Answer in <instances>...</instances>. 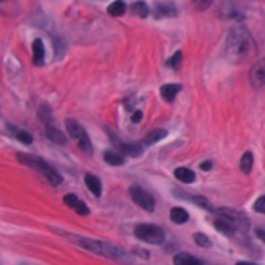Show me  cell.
Masks as SVG:
<instances>
[{"label": "cell", "mask_w": 265, "mask_h": 265, "mask_svg": "<svg viewBox=\"0 0 265 265\" xmlns=\"http://www.w3.org/2000/svg\"><path fill=\"white\" fill-rule=\"evenodd\" d=\"M256 53V45L251 33H249L244 25H235L231 27L227 40H225V54L231 61L235 63H242L249 60Z\"/></svg>", "instance_id": "cell-1"}, {"label": "cell", "mask_w": 265, "mask_h": 265, "mask_svg": "<svg viewBox=\"0 0 265 265\" xmlns=\"http://www.w3.org/2000/svg\"><path fill=\"white\" fill-rule=\"evenodd\" d=\"M74 242L80 244L83 249H87L90 253L101 254V256H105V258L118 260V262H124V264H130V262H132L130 254H126L121 247L112 245V244H108V242L90 240V238H74Z\"/></svg>", "instance_id": "cell-2"}, {"label": "cell", "mask_w": 265, "mask_h": 265, "mask_svg": "<svg viewBox=\"0 0 265 265\" xmlns=\"http://www.w3.org/2000/svg\"><path fill=\"white\" fill-rule=\"evenodd\" d=\"M18 161H22L24 164L27 166H33V168H36V170H40L43 175L47 177V181L51 184H54V186H58V184H61V175H60L58 171L54 170L53 166L49 164V163H45L43 159H38V157H35V155H25V153H18Z\"/></svg>", "instance_id": "cell-3"}, {"label": "cell", "mask_w": 265, "mask_h": 265, "mask_svg": "<svg viewBox=\"0 0 265 265\" xmlns=\"http://www.w3.org/2000/svg\"><path fill=\"white\" fill-rule=\"evenodd\" d=\"M136 236L148 244H163L166 238L164 231L161 229L159 225L153 224H139L136 227Z\"/></svg>", "instance_id": "cell-4"}, {"label": "cell", "mask_w": 265, "mask_h": 265, "mask_svg": "<svg viewBox=\"0 0 265 265\" xmlns=\"http://www.w3.org/2000/svg\"><path fill=\"white\" fill-rule=\"evenodd\" d=\"M67 130H69V136L74 137L85 153H92V144H90V139H88L87 132L83 128L82 124L78 123L76 119H67Z\"/></svg>", "instance_id": "cell-5"}, {"label": "cell", "mask_w": 265, "mask_h": 265, "mask_svg": "<svg viewBox=\"0 0 265 265\" xmlns=\"http://www.w3.org/2000/svg\"><path fill=\"white\" fill-rule=\"evenodd\" d=\"M130 197H132V201L136 202L137 206H141L144 211L152 213L153 209H155V199H153L148 191H144V189L132 188V189H130Z\"/></svg>", "instance_id": "cell-6"}, {"label": "cell", "mask_w": 265, "mask_h": 265, "mask_svg": "<svg viewBox=\"0 0 265 265\" xmlns=\"http://www.w3.org/2000/svg\"><path fill=\"white\" fill-rule=\"evenodd\" d=\"M63 202H65V204H67L69 207H71V209H74V211H76L78 215H82V217L88 215L87 204H85V202H82V201H78L76 195H72V193L65 195V197H63Z\"/></svg>", "instance_id": "cell-7"}, {"label": "cell", "mask_w": 265, "mask_h": 265, "mask_svg": "<svg viewBox=\"0 0 265 265\" xmlns=\"http://www.w3.org/2000/svg\"><path fill=\"white\" fill-rule=\"evenodd\" d=\"M251 82H253L254 87L265 85V58L260 60L258 63L251 69Z\"/></svg>", "instance_id": "cell-8"}, {"label": "cell", "mask_w": 265, "mask_h": 265, "mask_svg": "<svg viewBox=\"0 0 265 265\" xmlns=\"http://www.w3.org/2000/svg\"><path fill=\"white\" fill-rule=\"evenodd\" d=\"M215 227H217L220 233H224V235H233L236 231V227H235V224L231 222V220H227L225 217H218L217 220H215Z\"/></svg>", "instance_id": "cell-9"}, {"label": "cell", "mask_w": 265, "mask_h": 265, "mask_svg": "<svg viewBox=\"0 0 265 265\" xmlns=\"http://www.w3.org/2000/svg\"><path fill=\"white\" fill-rule=\"evenodd\" d=\"M85 184H87L88 191L94 195V197H100L101 195V181L92 173H87L85 175Z\"/></svg>", "instance_id": "cell-10"}, {"label": "cell", "mask_w": 265, "mask_h": 265, "mask_svg": "<svg viewBox=\"0 0 265 265\" xmlns=\"http://www.w3.org/2000/svg\"><path fill=\"white\" fill-rule=\"evenodd\" d=\"M179 92H181V85H175V83H168V85H164V87L161 88V96L166 101H173Z\"/></svg>", "instance_id": "cell-11"}, {"label": "cell", "mask_w": 265, "mask_h": 265, "mask_svg": "<svg viewBox=\"0 0 265 265\" xmlns=\"http://www.w3.org/2000/svg\"><path fill=\"white\" fill-rule=\"evenodd\" d=\"M175 265H204L199 258H195L191 254L188 253H179L175 254V258H173Z\"/></svg>", "instance_id": "cell-12"}, {"label": "cell", "mask_w": 265, "mask_h": 265, "mask_svg": "<svg viewBox=\"0 0 265 265\" xmlns=\"http://www.w3.org/2000/svg\"><path fill=\"white\" fill-rule=\"evenodd\" d=\"M177 7L171 6V4H157L155 6V17L161 18V17H175L177 15Z\"/></svg>", "instance_id": "cell-13"}, {"label": "cell", "mask_w": 265, "mask_h": 265, "mask_svg": "<svg viewBox=\"0 0 265 265\" xmlns=\"http://www.w3.org/2000/svg\"><path fill=\"white\" fill-rule=\"evenodd\" d=\"M105 157V163H108L110 166H123L124 164V157L119 152H114V150H108V152L103 153Z\"/></svg>", "instance_id": "cell-14"}, {"label": "cell", "mask_w": 265, "mask_h": 265, "mask_svg": "<svg viewBox=\"0 0 265 265\" xmlns=\"http://www.w3.org/2000/svg\"><path fill=\"white\" fill-rule=\"evenodd\" d=\"M170 217H171V220L175 222V224H186L189 220V215H188V211L186 209H183V207H173L170 211Z\"/></svg>", "instance_id": "cell-15"}, {"label": "cell", "mask_w": 265, "mask_h": 265, "mask_svg": "<svg viewBox=\"0 0 265 265\" xmlns=\"http://www.w3.org/2000/svg\"><path fill=\"white\" fill-rule=\"evenodd\" d=\"M175 177L184 184H191L195 183V173L189 168H177L175 170Z\"/></svg>", "instance_id": "cell-16"}, {"label": "cell", "mask_w": 265, "mask_h": 265, "mask_svg": "<svg viewBox=\"0 0 265 265\" xmlns=\"http://www.w3.org/2000/svg\"><path fill=\"white\" fill-rule=\"evenodd\" d=\"M45 132H47V137H49V139H51V141H54V143H58V144H65V141H67V137H65L58 128L51 126V124H47Z\"/></svg>", "instance_id": "cell-17"}, {"label": "cell", "mask_w": 265, "mask_h": 265, "mask_svg": "<svg viewBox=\"0 0 265 265\" xmlns=\"http://www.w3.org/2000/svg\"><path fill=\"white\" fill-rule=\"evenodd\" d=\"M43 43H41V40H35L33 41V60H35L36 65H40L41 61H43Z\"/></svg>", "instance_id": "cell-18"}, {"label": "cell", "mask_w": 265, "mask_h": 265, "mask_svg": "<svg viewBox=\"0 0 265 265\" xmlns=\"http://www.w3.org/2000/svg\"><path fill=\"white\" fill-rule=\"evenodd\" d=\"M164 137H166V130H163V128L152 130V132L144 137V144H153V143L161 141V139H164Z\"/></svg>", "instance_id": "cell-19"}, {"label": "cell", "mask_w": 265, "mask_h": 265, "mask_svg": "<svg viewBox=\"0 0 265 265\" xmlns=\"http://www.w3.org/2000/svg\"><path fill=\"white\" fill-rule=\"evenodd\" d=\"M119 150L126 155H132V157H139L143 153L141 144H119Z\"/></svg>", "instance_id": "cell-20"}, {"label": "cell", "mask_w": 265, "mask_h": 265, "mask_svg": "<svg viewBox=\"0 0 265 265\" xmlns=\"http://www.w3.org/2000/svg\"><path fill=\"white\" fill-rule=\"evenodd\" d=\"M124 11H126V6H124L123 0H116L108 6V15H112V17H121Z\"/></svg>", "instance_id": "cell-21"}, {"label": "cell", "mask_w": 265, "mask_h": 265, "mask_svg": "<svg viewBox=\"0 0 265 265\" xmlns=\"http://www.w3.org/2000/svg\"><path fill=\"white\" fill-rule=\"evenodd\" d=\"M240 168H242V171H244V173H251V170H253V153L245 152L244 155H242Z\"/></svg>", "instance_id": "cell-22"}, {"label": "cell", "mask_w": 265, "mask_h": 265, "mask_svg": "<svg viewBox=\"0 0 265 265\" xmlns=\"http://www.w3.org/2000/svg\"><path fill=\"white\" fill-rule=\"evenodd\" d=\"M17 2L15 0H0V13L6 15H15L17 13Z\"/></svg>", "instance_id": "cell-23"}, {"label": "cell", "mask_w": 265, "mask_h": 265, "mask_svg": "<svg viewBox=\"0 0 265 265\" xmlns=\"http://www.w3.org/2000/svg\"><path fill=\"white\" fill-rule=\"evenodd\" d=\"M132 11L136 13L137 17H148V13H150V9H148V6L144 4V2H134V6H132Z\"/></svg>", "instance_id": "cell-24"}, {"label": "cell", "mask_w": 265, "mask_h": 265, "mask_svg": "<svg viewBox=\"0 0 265 265\" xmlns=\"http://www.w3.org/2000/svg\"><path fill=\"white\" fill-rule=\"evenodd\" d=\"M195 242H197V245H201V247H209L211 245V240L207 238L206 235H202V233H195Z\"/></svg>", "instance_id": "cell-25"}, {"label": "cell", "mask_w": 265, "mask_h": 265, "mask_svg": "<svg viewBox=\"0 0 265 265\" xmlns=\"http://www.w3.org/2000/svg\"><path fill=\"white\" fill-rule=\"evenodd\" d=\"M193 202H195V204H197L199 207H202V209H209V211L213 209L211 204H209V201H206L204 197H193Z\"/></svg>", "instance_id": "cell-26"}, {"label": "cell", "mask_w": 265, "mask_h": 265, "mask_svg": "<svg viewBox=\"0 0 265 265\" xmlns=\"http://www.w3.org/2000/svg\"><path fill=\"white\" fill-rule=\"evenodd\" d=\"M181 61H183V53H175V54H173V58L168 60V65H170V67H173V69H177V67L181 65Z\"/></svg>", "instance_id": "cell-27"}, {"label": "cell", "mask_w": 265, "mask_h": 265, "mask_svg": "<svg viewBox=\"0 0 265 265\" xmlns=\"http://www.w3.org/2000/svg\"><path fill=\"white\" fill-rule=\"evenodd\" d=\"M17 137H18V141L24 143V144H31V143H33V136L27 134V132H18Z\"/></svg>", "instance_id": "cell-28"}, {"label": "cell", "mask_w": 265, "mask_h": 265, "mask_svg": "<svg viewBox=\"0 0 265 265\" xmlns=\"http://www.w3.org/2000/svg\"><path fill=\"white\" fill-rule=\"evenodd\" d=\"M254 211L256 213H265V195L260 197L258 201L254 202Z\"/></svg>", "instance_id": "cell-29"}, {"label": "cell", "mask_w": 265, "mask_h": 265, "mask_svg": "<svg viewBox=\"0 0 265 265\" xmlns=\"http://www.w3.org/2000/svg\"><path fill=\"white\" fill-rule=\"evenodd\" d=\"M211 4H213V0H197V7H199L201 11H206Z\"/></svg>", "instance_id": "cell-30"}, {"label": "cell", "mask_w": 265, "mask_h": 265, "mask_svg": "<svg viewBox=\"0 0 265 265\" xmlns=\"http://www.w3.org/2000/svg\"><path fill=\"white\" fill-rule=\"evenodd\" d=\"M141 119H143V112H141V110H136V112H134V116H132V121H134V123H139Z\"/></svg>", "instance_id": "cell-31"}, {"label": "cell", "mask_w": 265, "mask_h": 265, "mask_svg": "<svg viewBox=\"0 0 265 265\" xmlns=\"http://www.w3.org/2000/svg\"><path fill=\"white\" fill-rule=\"evenodd\" d=\"M201 168H202L204 171H206V170H211V163H209V161H206V163H202V164H201Z\"/></svg>", "instance_id": "cell-32"}, {"label": "cell", "mask_w": 265, "mask_h": 265, "mask_svg": "<svg viewBox=\"0 0 265 265\" xmlns=\"http://www.w3.org/2000/svg\"><path fill=\"white\" fill-rule=\"evenodd\" d=\"M256 235H258L260 240H264V242H265V231H264V229H256Z\"/></svg>", "instance_id": "cell-33"}, {"label": "cell", "mask_w": 265, "mask_h": 265, "mask_svg": "<svg viewBox=\"0 0 265 265\" xmlns=\"http://www.w3.org/2000/svg\"><path fill=\"white\" fill-rule=\"evenodd\" d=\"M236 265H256V264H251V262H238Z\"/></svg>", "instance_id": "cell-34"}]
</instances>
